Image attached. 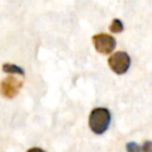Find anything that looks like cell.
<instances>
[{
    "mask_svg": "<svg viewBox=\"0 0 152 152\" xmlns=\"http://www.w3.org/2000/svg\"><path fill=\"white\" fill-rule=\"evenodd\" d=\"M2 70L5 72H10V74H18V75H21L24 76V70L18 66V65H14V64H11V63H6L2 65Z\"/></svg>",
    "mask_w": 152,
    "mask_h": 152,
    "instance_id": "cell-5",
    "label": "cell"
},
{
    "mask_svg": "<svg viewBox=\"0 0 152 152\" xmlns=\"http://www.w3.org/2000/svg\"><path fill=\"white\" fill-rule=\"evenodd\" d=\"M126 151L127 152H141V147L137 142H127L126 144Z\"/></svg>",
    "mask_w": 152,
    "mask_h": 152,
    "instance_id": "cell-7",
    "label": "cell"
},
{
    "mask_svg": "<svg viewBox=\"0 0 152 152\" xmlns=\"http://www.w3.org/2000/svg\"><path fill=\"white\" fill-rule=\"evenodd\" d=\"M21 86H23V81L17 80L13 76H8L4 78L0 83V93L4 97L12 99L19 93Z\"/></svg>",
    "mask_w": 152,
    "mask_h": 152,
    "instance_id": "cell-4",
    "label": "cell"
},
{
    "mask_svg": "<svg viewBox=\"0 0 152 152\" xmlns=\"http://www.w3.org/2000/svg\"><path fill=\"white\" fill-rule=\"evenodd\" d=\"M27 152H45V151L42 150V148H39V147H32V148H30Z\"/></svg>",
    "mask_w": 152,
    "mask_h": 152,
    "instance_id": "cell-9",
    "label": "cell"
},
{
    "mask_svg": "<svg viewBox=\"0 0 152 152\" xmlns=\"http://www.w3.org/2000/svg\"><path fill=\"white\" fill-rule=\"evenodd\" d=\"M109 31L113 33H120L124 31V24L120 19H114L109 26Z\"/></svg>",
    "mask_w": 152,
    "mask_h": 152,
    "instance_id": "cell-6",
    "label": "cell"
},
{
    "mask_svg": "<svg viewBox=\"0 0 152 152\" xmlns=\"http://www.w3.org/2000/svg\"><path fill=\"white\" fill-rule=\"evenodd\" d=\"M108 64H109V68L115 74L122 75L128 70V68L131 65V58L127 52L118 51V52H114L108 58Z\"/></svg>",
    "mask_w": 152,
    "mask_h": 152,
    "instance_id": "cell-2",
    "label": "cell"
},
{
    "mask_svg": "<svg viewBox=\"0 0 152 152\" xmlns=\"http://www.w3.org/2000/svg\"><path fill=\"white\" fill-rule=\"evenodd\" d=\"M93 44L97 52L102 55H107V53H110L115 49L116 42L114 37H112L110 34L99 33L93 37Z\"/></svg>",
    "mask_w": 152,
    "mask_h": 152,
    "instance_id": "cell-3",
    "label": "cell"
},
{
    "mask_svg": "<svg viewBox=\"0 0 152 152\" xmlns=\"http://www.w3.org/2000/svg\"><path fill=\"white\" fill-rule=\"evenodd\" d=\"M110 124V113L107 108H95L89 115V127L95 134L104 133Z\"/></svg>",
    "mask_w": 152,
    "mask_h": 152,
    "instance_id": "cell-1",
    "label": "cell"
},
{
    "mask_svg": "<svg viewBox=\"0 0 152 152\" xmlns=\"http://www.w3.org/2000/svg\"><path fill=\"white\" fill-rule=\"evenodd\" d=\"M140 147H141V152H152V141L146 140Z\"/></svg>",
    "mask_w": 152,
    "mask_h": 152,
    "instance_id": "cell-8",
    "label": "cell"
}]
</instances>
